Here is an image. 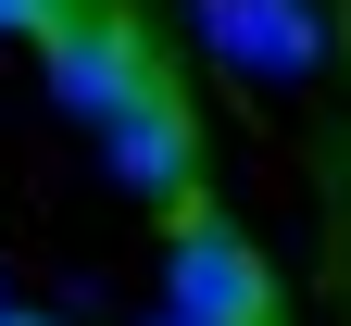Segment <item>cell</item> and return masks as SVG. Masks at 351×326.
Returning a JSON list of instances; mask_svg holds the SVG:
<instances>
[{"label": "cell", "mask_w": 351, "mask_h": 326, "mask_svg": "<svg viewBox=\"0 0 351 326\" xmlns=\"http://www.w3.org/2000/svg\"><path fill=\"white\" fill-rule=\"evenodd\" d=\"M163 314H189V326H276V264L226 213L176 201L163 213Z\"/></svg>", "instance_id": "obj_1"}, {"label": "cell", "mask_w": 351, "mask_h": 326, "mask_svg": "<svg viewBox=\"0 0 351 326\" xmlns=\"http://www.w3.org/2000/svg\"><path fill=\"white\" fill-rule=\"evenodd\" d=\"M101 163H113L138 201H163V213L201 201V101H189V75H176V63H151V75L101 113Z\"/></svg>", "instance_id": "obj_2"}, {"label": "cell", "mask_w": 351, "mask_h": 326, "mask_svg": "<svg viewBox=\"0 0 351 326\" xmlns=\"http://www.w3.org/2000/svg\"><path fill=\"white\" fill-rule=\"evenodd\" d=\"M38 63H51V101H63V113L101 126V113H113L163 51H151V25L125 13V0H63V13L38 25Z\"/></svg>", "instance_id": "obj_3"}, {"label": "cell", "mask_w": 351, "mask_h": 326, "mask_svg": "<svg viewBox=\"0 0 351 326\" xmlns=\"http://www.w3.org/2000/svg\"><path fill=\"white\" fill-rule=\"evenodd\" d=\"M201 51L239 75H314L326 25H314V0H201Z\"/></svg>", "instance_id": "obj_4"}, {"label": "cell", "mask_w": 351, "mask_h": 326, "mask_svg": "<svg viewBox=\"0 0 351 326\" xmlns=\"http://www.w3.org/2000/svg\"><path fill=\"white\" fill-rule=\"evenodd\" d=\"M0 326H51V314H0Z\"/></svg>", "instance_id": "obj_5"}, {"label": "cell", "mask_w": 351, "mask_h": 326, "mask_svg": "<svg viewBox=\"0 0 351 326\" xmlns=\"http://www.w3.org/2000/svg\"><path fill=\"white\" fill-rule=\"evenodd\" d=\"M151 326H189V314H151Z\"/></svg>", "instance_id": "obj_6"}, {"label": "cell", "mask_w": 351, "mask_h": 326, "mask_svg": "<svg viewBox=\"0 0 351 326\" xmlns=\"http://www.w3.org/2000/svg\"><path fill=\"white\" fill-rule=\"evenodd\" d=\"M0 314H13V289H0Z\"/></svg>", "instance_id": "obj_7"}]
</instances>
